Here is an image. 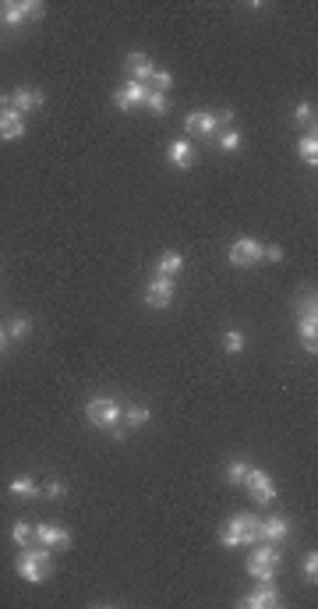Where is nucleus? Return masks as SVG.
Listing matches in <instances>:
<instances>
[{"instance_id":"nucleus-1","label":"nucleus","mask_w":318,"mask_h":609,"mask_svg":"<svg viewBox=\"0 0 318 609\" xmlns=\"http://www.w3.org/2000/svg\"><path fill=\"white\" fill-rule=\"evenodd\" d=\"M258 517L255 513H233L223 528H219V542L226 546V549H251L255 542H258Z\"/></svg>"},{"instance_id":"nucleus-2","label":"nucleus","mask_w":318,"mask_h":609,"mask_svg":"<svg viewBox=\"0 0 318 609\" xmlns=\"http://www.w3.org/2000/svg\"><path fill=\"white\" fill-rule=\"evenodd\" d=\"M14 570H18V578H21V581L39 585V581H46V578H50V570H53V556H50V549H46V546H25V549L18 553V560H14Z\"/></svg>"},{"instance_id":"nucleus-3","label":"nucleus","mask_w":318,"mask_h":609,"mask_svg":"<svg viewBox=\"0 0 318 609\" xmlns=\"http://www.w3.org/2000/svg\"><path fill=\"white\" fill-rule=\"evenodd\" d=\"M230 121H233V110H230V106H226V110H219V113L195 110V113H188V117H184V131H188V135H198V138H216Z\"/></svg>"},{"instance_id":"nucleus-4","label":"nucleus","mask_w":318,"mask_h":609,"mask_svg":"<svg viewBox=\"0 0 318 609\" xmlns=\"http://www.w3.org/2000/svg\"><path fill=\"white\" fill-rule=\"evenodd\" d=\"M85 418H89V425H96V429H117L120 425V418H124V407L117 404V401H110V397H92L89 404H85Z\"/></svg>"},{"instance_id":"nucleus-5","label":"nucleus","mask_w":318,"mask_h":609,"mask_svg":"<svg viewBox=\"0 0 318 609\" xmlns=\"http://www.w3.org/2000/svg\"><path fill=\"white\" fill-rule=\"evenodd\" d=\"M226 259H230V266L248 270V266H255V262L262 259V241H255V237H237V241L226 248Z\"/></svg>"},{"instance_id":"nucleus-6","label":"nucleus","mask_w":318,"mask_h":609,"mask_svg":"<svg viewBox=\"0 0 318 609\" xmlns=\"http://www.w3.org/2000/svg\"><path fill=\"white\" fill-rule=\"evenodd\" d=\"M244 489L251 493L255 507H269V503L276 500V482H272L265 471H258V468H251V471H248V478H244Z\"/></svg>"},{"instance_id":"nucleus-7","label":"nucleus","mask_w":318,"mask_h":609,"mask_svg":"<svg viewBox=\"0 0 318 609\" xmlns=\"http://www.w3.org/2000/svg\"><path fill=\"white\" fill-rule=\"evenodd\" d=\"M174 295H177L174 277H152L149 287H145V304H149V308H170Z\"/></svg>"},{"instance_id":"nucleus-8","label":"nucleus","mask_w":318,"mask_h":609,"mask_svg":"<svg viewBox=\"0 0 318 609\" xmlns=\"http://www.w3.org/2000/svg\"><path fill=\"white\" fill-rule=\"evenodd\" d=\"M32 535H36V542H39V546H46V549H68V546H71V531H68V528H60V524H50V521L36 524V528H32Z\"/></svg>"},{"instance_id":"nucleus-9","label":"nucleus","mask_w":318,"mask_h":609,"mask_svg":"<svg viewBox=\"0 0 318 609\" xmlns=\"http://www.w3.org/2000/svg\"><path fill=\"white\" fill-rule=\"evenodd\" d=\"M145 96H149V86H142V82H124L117 93H113V106L117 110H134V106H145Z\"/></svg>"},{"instance_id":"nucleus-10","label":"nucleus","mask_w":318,"mask_h":609,"mask_svg":"<svg viewBox=\"0 0 318 609\" xmlns=\"http://www.w3.org/2000/svg\"><path fill=\"white\" fill-rule=\"evenodd\" d=\"M124 71H127V78L131 82H142V86H149V78H152V57L149 53H142V50H134V53H127L124 57Z\"/></svg>"},{"instance_id":"nucleus-11","label":"nucleus","mask_w":318,"mask_h":609,"mask_svg":"<svg viewBox=\"0 0 318 609\" xmlns=\"http://www.w3.org/2000/svg\"><path fill=\"white\" fill-rule=\"evenodd\" d=\"M25 135V117L11 106V110H0V138L4 142H18Z\"/></svg>"},{"instance_id":"nucleus-12","label":"nucleus","mask_w":318,"mask_h":609,"mask_svg":"<svg viewBox=\"0 0 318 609\" xmlns=\"http://www.w3.org/2000/svg\"><path fill=\"white\" fill-rule=\"evenodd\" d=\"M166 160H170L177 170H188V167H191V160H195V145H191V138H177V142H170V145H166Z\"/></svg>"},{"instance_id":"nucleus-13","label":"nucleus","mask_w":318,"mask_h":609,"mask_svg":"<svg viewBox=\"0 0 318 609\" xmlns=\"http://www.w3.org/2000/svg\"><path fill=\"white\" fill-rule=\"evenodd\" d=\"M290 535V521L287 517H269L258 524V542H283Z\"/></svg>"},{"instance_id":"nucleus-14","label":"nucleus","mask_w":318,"mask_h":609,"mask_svg":"<svg viewBox=\"0 0 318 609\" xmlns=\"http://www.w3.org/2000/svg\"><path fill=\"white\" fill-rule=\"evenodd\" d=\"M244 609H269V606H280V592H276V581L272 585H262L258 592H251L244 603Z\"/></svg>"},{"instance_id":"nucleus-15","label":"nucleus","mask_w":318,"mask_h":609,"mask_svg":"<svg viewBox=\"0 0 318 609\" xmlns=\"http://www.w3.org/2000/svg\"><path fill=\"white\" fill-rule=\"evenodd\" d=\"M43 93L39 89H28V86H21V89H14L11 93V106L18 110V113H25V110H39L43 106Z\"/></svg>"},{"instance_id":"nucleus-16","label":"nucleus","mask_w":318,"mask_h":609,"mask_svg":"<svg viewBox=\"0 0 318 609\" xmlns=\"http://www.w3.org/2000/svg\"><path fill=\"white\" fill-rule=\"evenodd\" d=\"M0 21L4 29H21L28 18H25V0H4L0 4Z\"/></svg>"},{"instance_id":"nucleus-17","label":"nucleus","mask_w":318,"mask_h":609,"mask_svg":"<svg viewBox=\"0 0 318 609\" xmlns=\"http://www.w3.org/2000/svg\"><path fill=\"white\" fill-rule=\"evenodd\" d=\"M181 270H184V255H181V252H174V248H170V252H163V255L156 259V277H177Z\"/></svg>"},{"instance_id":"nucleus-18","label":"nucleus","mask_w":318,"mask_h":609,"mask_svg":"<svg viewBox=\"0 0 318 609\" xmlns=\"http://www.w3.org/2000/svg\"><path fill=\"white\" fill-rule=\"evenodd\" d=\"M248 560H258V563H280V542H255L251 546V556Z\"/></svg>"},{"instance_id":"nucleus-19","label":"nucleus","mask_w":318,"mask_h":609,"mask_svg":"<svg viewBox=\"0 0 318 609\" xmlns=\"http://www.w3.org/2000/svg\"><path fill=\"white\" fill-rule=\"evenodd\" d=\"M297 153H301V160L315 170L318 167V138H315V131H304L301 135V142H297Z\"/></svg>"},{"instance_id":"nucleus-20","label":"nucleus","mask_w":318,"mask_h":609,"mask_svg":"<svg viewBox=\"0 0 318 609\" xmlns=\"http://www.w3.org/2000/svg\"><path fill=\"white\" fill-rule=\"evenodd\" d=\"M11 496H18V500H32V496H39V486H36V478H32V475H21V478H14V482H11Z\"/></svg>"},{"instance_id":"nucleus-21","label":"nucleus","mask_w":318,"mask_h":609,"mask_svg":"<svg viewBox=\"0 0 318 609\" xmlns=\"http://www.w3.org/2000/svg\"><path fill=\"white\" fill-rule=\"evenodd\" d=\"M294 124H297L301 131H315V106H312L308 100L294 106Z\"/></svg>"},{"instance_id":"nucleus-22","label":"nucleus","mask_w":318,"mask_h":609,"mask_svg":"<svg viewBox=\"0 0 318 609\" xmlns=\"http://www.w3.org/2000/svg\"><path fill=\"white\" fill-rule=\"evenodd\" d=\"M149 418H152V414H149V407L131 404V407H124V418H120V421H124L127 429H142V425H149Z\"/></svg>"},{"instance_id":"nucleus-23","label":"nucleus","mask_w":318,"mask_h":609,"mask_svg":"<svg viewBox=\"0 0 318 609\" xmlns=\"http://www.w3.org/2000/svg\"><path fill=\"white\" fill-rule=\"evenodd\" d=\"M248 574L262 585H272L276 581V567L272 563H258V560H248Z\"/></svg>"},{"instance_id":"nucleus-24","label":"nucleus","mask_w":318,"mask_h":609,"mask_svg":"<svg viewBox=\"0 0 318 609\" xmlns=\"http://www.w3.org/2000/svg\"><path fill=\"white\" fill-rule=\"evenodd\" d=\"M11 538H14V546H21V549L32 546V542H36L32 524H28V521H14V524H11Z\"/></svg>"},{"instance_id":"nucleus-25","label":"nucleus","mask_w":318,"mask_h":609,"mask_svg":"<svg viewBox=\"0 0 318 609\" xmlns=\"http://www.w3.org/2000/svg\"><path fill=\"white\" fill-rule=\"evenodd\" d=\"M248 471H251V464H248V461H230V468H226V482H230V486H244Z\"/></svg>"},{"instance_id":"nucleus-26","label":"nucleus","mask_w":318,"mask_h":609,"mask_svg":"<svg viewBox=\"0 0 318 609\" xmlns=\"http://www.w3.org/2000/svg\"><path fill=\"white\" fill-rule=\"evenodd\" d=\"M297 329H301V340H315V333H318V312L297 315Z\"/></svg>"},{"instance_id":"nucleus-27","label":"nucleus","mask_w":318,"mask_h":609,"mask_svg":"<svg viewBox=\"0 0 318 609\" xmlns=\"http://www.w3.org/2000/svg\"><path fill=\"white\" fill-rule=\"evenodd\" d=\"M149 89L166 96V89H174V75H170V71H152V78H149Z\"/></svg>"},{"instance_id":"nucleus-28","label":"nucleus","mask_w":318,"mask_h":609,"mask_svg":"<svg viewBox=\"0 0 318 609\" xmlns=\"http://www.w3.org/2000/svg\"><path fill=\"white\" fill-rule=\"evenodd\" d=\"M216 142H219V149H223V153H233V149L240 145V131H233V128H223V131L216 135Z\"/></svg>"},{"instance_id":"nucleus-29","label":"nucleus","mask_w":318,"mask_h":609,"mask_svg":"<svg viewBox=\"0 0 318 609\" xmlns=\"http://www.w3.org/2000/svg\"><path fill=\"white\" fill-rule=\"evenodd\" d=\"M223 347H226L230 354H240V351H244V333H240V329H226V333H223Z\"/></svg>"},{"instance_id":"nucleus-30","label":"nucleus","mask_w":318,"mask_h":609,"mask_svg":"<svg viewBox=\"0 0 318 609\" xmlns=\"http://www.w3.org/2000/svg\"><path fill=\"white\" fill-rule=\"evenodd\" d=\"M145 110H149V113H156V117H163V113L170 110V106H166V96L149 89V96H145Z\"/></svg>"},{"instance_id":"nucleus-31","label":"nucleus","mask_w":318,"mask_h":609,"mask_svg":"<svg viewBox=\"0 0 318 609\" xmlns=\"http://www.w3.org/2000/svg\"><path fill=\"white\" fill-rule=\"evenodd\" d=\"M28 326H32V322H28L25 315H14L11 326H7V337H11V340H21V337H28Z\"/></svg>"},{"instance_id":"nucleus-32","label":"nucleus","mask_w":318,"mask_h":609,"mask_svg":"<svg viewBox=\"0 0 318 609\" xmlns=\"http://www.w3.org/2000/svg\"><path fill=\"white\" fill-rule=\"evenodd\" d=\"M301 570H304V578H308V581L315 585V578H318V553H308V556H304Z\"/></svg>"},{"instance_id":"nucleus-33","label":"nucleus","mask_w":318,"mask_h":609,"mask_svg":"<svg viewBox=\"0 0 318 609\" xmlns=\"http://www.w3.org/2000/svg\"><path fill=\"white\" fill-rule=\"evenodd\" d=\"M46 14V4L39 0H25V18H43Z\"/></svg>"},{"instance_id":"nucleus-34","label":"nucleus","mask_w":318,"mask_h":609,"mask_svg":"<svg viewBox=\"0 0 318 609\" xmlns=\"http://www.w3.org/2000/svg\"><path fill=\"white\" fill-rule=\"evenodd\" d=\"M262 259H269V262H283V248H280V245H262Z\"/></svg>"},{"instance_id":"nucleus-35","label":"nucleus","mask_w":318,"mask_h":609,"mask_svg":"<svg viewBox=\"0 0 318 609\" xmlns=\"http://www.w3.org/2000/svg\"><path fill=\"white\" fill-rule=\"evenodd\" d=\"M43 493H46L50 500H60L68 489H64V482H60V478H53V482H46V489H43Z\"/></svg>"},{"instance_id":"nucleus-36","label":"nucleus","mask_w":318,"mask_h":609,"mask_svg":"<svg viewBox=\"0 0 318 609\" xmlns=\"http://www.w3.org/2000/svg\"><path fill=\"white\" fill-rule=\"evenodd\" d=\"M301 347H304L308 354H315V351H318V340H301Z\"/></svg>"},{"instance_id":"nucleus-37","label":"nucleus","mask_w":318,"mask_h":609,"mask_svg":"<svg viewBox=\"0 0 318 609\" xmlns=\"http://www.w3.org/2000/svg\"><path fill=\"white\" fill-rule=\"evenodd\" d=\"M7 340H11V337H7V329H0V354L7 351Z\"/></svg>"},{"instance_id":"nucleus-38","label":"nucleus","mask_w":318,"mask_h":609,"mask_svg":"<svg viewBox=\"0 0 318 609\" xmlns=\"http://www.w3.org/2000/svg\"><path fill=\"white\" fill-rule=\"evenodd\" d=\"M0 110H11V96H0Z\"/></svg>"}]
</instances>
